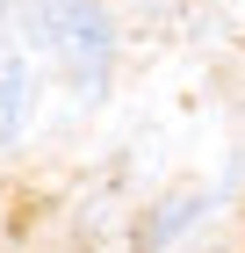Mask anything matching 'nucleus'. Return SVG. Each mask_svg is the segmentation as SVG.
Here are the masks:
<instances>
[{"label": "nucleus", "instance_id": "obj_1", "mask_svg": "<svg viewBox=\"0 0 245 253\" xmlns=\"http://www.w3.org/2000/svg\"><path fill=\"white\" fill-rule=\"evenodd\" d=\"M29 22H36L43 51L65 65V80H72L79 94H101V87H108L115 29H108V15H101V0H36Z\"/></svg>", "mask_w": 245, "mask_h": 253}, {"label": "nucleus", "instance_id": "obj_2", "mask_svg": "<svg viewBox=\"0 0 245 253\" xmlns=\"http://www.w3.org/2000/svg\"><path fill=\"white\" fill-rule=\"evenodd\" d=\"M22 116H29V65L7 51V58H0V145L22 130Z\"/></svg>", "mask_w": 245, "mask_h": 253}, {"label": "nucleus", "instance_id": "obj_3", "mask_svg": "<svg viewBox=\"0 0 245 253\" xmlns=\"http://www.w3.org/2000/svg\"><path fill=\"white\" fill-rule=\"evenodd\" d=\"M188 217H195V195H173L166 210H159V224H151V232H144V253H151V246H166V239L180 232V224H188Z\"/></svg>", "mask_w": 245, "mask_h": 253}, {"label": "nucleus", "instance_id": "obj_4", "mask_svg": "<svg viewBox=\"0 0 245 253\" xmlns=\"http://www.w3.org/2000/svg\"><path fill=\"white\" fill-rule=\"evenodd\" d=\"M15 51V0H0V58Z\"/></svg>", "mask_w": 245, "mask_h": 253}]
</instances>
